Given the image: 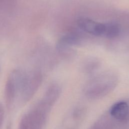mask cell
Masks as SVG:
<instances>
[{"instance_id":"cell-1","label":"cell","mask_w":129,"mask_h":129,"mask_svg":"<svg viewBox=\"0 0 129 129\" xmlns=\"http://www.w3.org/2000/svg\"><path fill=\"white\" fill-rule=\"evenodd\" d=\"M118 75L112 71L102 72L90 78L85 84L83 92L88 99L96 100L110 93L118 83Z\"/></svg>"},{"instance_id":"cell-2","label":"cell","mask_w":129,"mask_h":129,"mask_svg":"<svg viewBox=\"0 0 129 129\" xmlns=\"http://www.w3.org/2000/svg\"><path fill=\"white\" fill-rule=\"evenodd\" d=\"M52 107V105L41 99L23 115L18 129H44Z\"/></svg>"},{"instance_id":"cell-3","label":"cell","mask_w":129,"mask_h":129,"mask_svg":"<svg viewBox=\"0 0 129 129\" xmlns=\"http://www.w3.org/2000/svg\"><path fill=\"white\" fill-rule=\"evenodd\" d=\"M26 71L17 69L9 74L5 88V97L6 106L11 109L17 97H20L23 86Z\"/></svg>"},{"instance_id":"cell-4","label":"cell","mask_w":129,"mask_h":129,"mask_svg":"<svg viewBox=\"0 0 129 129\" xmlns=\"http://www.w3.org/2000/svg\"><path fill=\"white\" fill-rule=\"evenodd\" d=\"M42 74L39 70L33 69L26 71L19 97L22 103H26L35 95L42 83Z\"/></svg>"},{"instance_id":"cell-5","label":"cell","mask_w":129,"mask_h":129,"mask_svg":"<svg viewBox=\"0 0 129 129\" xmlns=\"http://www.w3.org/2000/svg\"><path fill=\"white\" fill-rule=\"evenodd\" d=\"M77 24L86 33L97 36L103 35L104 23H99L88 18H81L78 19Z\"/></svg>"},{"instance_id":"cell-6","label":"cell","mask_w":129,"mask_h":129,"mask_svg":"<svg viewBox=\"0 0 129 129\" xmlns=\"http://www.w3.org/2000/svg\"><path fill=\"white\" fill-rule=\"evenodd\" d=\"M107 111L123 124L129 121V103L126 101L122 100L115 103Z\"/></svg>"},{"instance_id":"cell-7","label":"cell","mask_w":129,"mask_h":129,"mask_svg":"<svg viewBox=\"0 0 129 129\" xmlns=\"http://www.w3.org/2000/svg\"><path fill=\"white\" fill-rule=\"evenodd\" d=\"M123 125V123L106 111L94 122L89 129H118Z\"/></svg>"},{"instance_id":"cell-8","label":"cell","mask_w":129,"mask_h":129,"mask_svg":"<svg viewBox=\"0 0 129 129\" xmlns=\"http://www.w3.org/2000/svg\"><path fill=\"white\" fill-rule=\"evenodd\" d=\"M101 62L97 58L88 57L84 59L81 63V69L86 74L91 75L94 73L100 67Z\"/></svg>"},{"instance_id":"cell-9","label":"cell","mask_w":129,"mask_h":129,"mask_svg":"<svg viewBox=\"0 0 129 129\" xmlns=\"http://www.w3.org/2000/svg\"><path fill=\"white\" fill-rule=\"evenodd\" d=\"M121 32V26L115 22H110L104 23V31L103 36L109 38L113 39L119 36Z\"/></svg>"},{"instance_id":"cell-10","label":"cell","mask_w":129,"mask_h":129,"mask_svg":"<svg viewBox=\"0 0 129 129\" xmlns=\"http://www.w3.org/2000/svg\"><path fill=\"white\" fill-rule=\"evenodd\" d=\"M5 118V108L3 105L0 103V129H2Z\"/></svg>"}]
</instances>
